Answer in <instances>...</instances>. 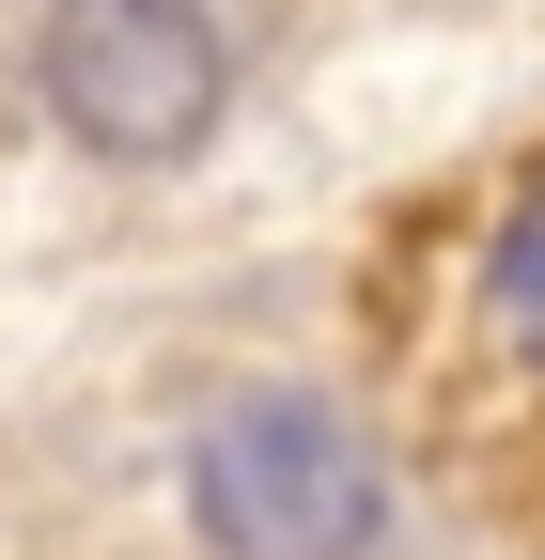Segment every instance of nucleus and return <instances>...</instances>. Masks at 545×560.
<instances>
[{
  "label": "nucleus",
  "mask_w": 545,
  "mask_h": 560,
  "mask_svg": "<svg viewBox=\"0 0 545 560\" xmlns=\"http://www.w3.org/2000/svg\"><path fill=\"white\" fill-rule=\"evenodd\" d=\"M187 529L219 560H374L390 545V452L327 389H234L187 436Z\"/></svg>",
  "instance_id": "nucleus-1"
},
{
  "label": "nucleus",
  "mask_w": 545,
  "mask_h": 560,
  "mask_svg": "<svg viewBox=\"0 0 545 560\" xmlns=\"http://www.w3.org/2000/svg\"><path fill=\"white\" fill-rule=\"evenodd\" d=\"M499 327L530 342V359H545V187L514 202V219H499Z\"/></svg>",
  "instance_id": "nucleus-3"
},
{
  "label": "nucleus",
  "mask_w": 545,
  "mask_h": 560,
  "mask_svg": "<svg viewBox=\"0 0 545 560\" xmlns=\"http://www.w3.org/2000/svg\"><path fill=\"white\" fill-rule=\"evenodd\" d=\"M32 79L62 109V140H94L125 172H172V156H202V125L234 109V47H219L202 0H62Z\"/></svg>",
  "instance_id": "nucleus-2"
}]
</instances>
